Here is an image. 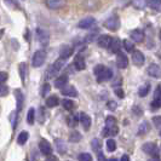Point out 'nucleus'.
Instances as JSON below:
<instances>
[{"mask_svg":"<svg viewBox=\"0 0 161 161\" xmlns=\"http://www.w3.org/2000/svg\"><path fill=\"white\" fill-rule=\"evenodd\" d=\"M93 73L96 75L97 81L98 82H104V81H109L113 78V72L110 68H105L103 64H97L93 69Z\"/></svg>","mask_w":161,"mask_h":161,"instance_id":"obj_1","label":"nucleus"},{"mask_svg":"<svg viewBox=\"0 0 161 161\" xmlns=\"http://www.w3.org/2000/svg\"><path fill=\"white\" fill-rule=\"evenodd\" d=\"M104 27L107 29L112 31V32H115L120 28V18L118 15H113V16L108 17L104 21Z\"/></svg>","mask_w":161,"mask_h":161,"instance_id":"obj_2","label":"nucleus"},{"mask_svg":"<svg viewBox=\"0 0 161 161\" xmlns=\"http://www.w3.org/2000/svg\"><path fill=\"white\" fill-rule=\"evenodd\" d=\"M46 61V51L44 50H38L34 55H33V59H32V64L34 68H39L41 65L45 63Z\"/></svg>","mask_w":161,"mask_h":161,"instance_id":"obj_3","label":"nucleus"},{"mask_svg":"<svg viewBox=\"0 0 161 161\" xmlns=\"http://www.w3.org/2000/svg\"><path fill=\"white\" fill-rule=\"evenodd\" d=\"M142 150L150 156H159V148H158V144L154 142H148V143L143 144Z\"/></svg>","mask_w":161,"mask_h":161,"instance_id":"obj_4","label":"nucleus"},{"mask_svg":"<svg viewBox=\"0 0 161 161\" xmlns=\"http://www.w3.org/2000/svg\"><path fill=\"white\" fill-rule=\"evenodd\" d=\"M161 108V84L158 85V87L154 92V99L152 102V109L153 110H158Z\"/></svg>","mask_w":161,"mask_h":161,"instance_id":"obj_5","label":"nucleus"},{"mask_svg":"<svg viewBox=\"0 0 161 161\" xmlns=\"http://www.w3.org/2000/svg\"><path fill=\"white\" fill-rule=\"evenodd\" d=\"M36 36H38V40L40 42L42 46H46L50 41V34L47 31L42 29V28H38L36 29Z\"/></svg>","mask_w":161,"mask_h":161,"instance_id":"obj_6","label":"nucleus"},{"mask_svg":"<svg viewBox=\"0 0 161 161\" xmlns=\"http://www.w3.org/2000/svg\"><path fill=\"white\" fill-rule=\"evenodd\" d=\"M116 65L120 69H126L129 67V58L124 52H118L116 53Z\"/></svg>","mask_w":161,"mask_h":161,"instance_id":"obj_7","label":"nucleus"},{"mask_svg":"<svg viewBox=\"0 0 161 161\" xmlns=\"http://www.w3.org/2000/svg\"><path fill=\"white\" fill-rule=\"evenodd\" d=\"M132 62H133V64L137 65V67H142V65L144 64L145 57L143 55V52H141L138 50H135L132 52Z\"/></svg>","mask_w":161,"mask_h":161,"instance_id":"obj_8","label":"nucleus"},{"mask_svg":"<svg viewBox=\"0 0 161 161\" xmlns=\"http://www.w3.org/2000/svg\"><path fill=\"white\" fill-rule=\"evenodd\" d=\"M112 41H113V38H112L110 35L105 34V35H101V36L97 39V44H98V46H99V47L109 48V47H110Z\"/></svg>","mask_w":161,"mask_h":161,"instance_id":"obj_9","label":"nucleus"},{"mask_svg":"<svg viewBox=\"0 0 161 161\" xmlns=\"http://www.w3.org/2000/svg\"><path fill=\"white\" fill-rule=\"evenodd\" d=\"M96 24V19L93 17H85L78 23V27L80 29H90Z\"/></svg>","mask_w":161,"mask_h":161,"instance_id":"obj_10","label":"nucleus"},{"mask_svg":"<svg viewBox=\"0 0 161 161\" xmlns=\"http://www.w3.org/2000/svg\"><path fill=\"white\" fill-rule=\"evenodd\" d=\"M67 5V0H46V6L51 10H59Z\"/></svg>","mask_w":161,"mask_h":161,"instance_id":"obj_11","label":"nucleus"},{"mask_svg":"<svg viewBox=\"0 0 161 161\" xmlns=\"http://www.w3.org/2000/svg\"><path fill=\"white\" fill-rule=\"evenodd\" d=\"M39 149H40L41 154H44V155H52V147L50 144V142L46 141V139H41L40 143H39Z\"/></svg>","mask_w":161,"mask_h":161,"instance_id":"obj_12","label":"nucleus"},{"mask_svg":"<svg viewBox=\"0 0 161 161\" xmlns=\"http://www.w3.org/2000/svg\"><path fill=\"white\" fill-rule=\"evenodd\" d=\"M148 74L150 75V76H153L155 79H159L161 78V67L158 64H155V63H152V64L148 67Z\"/></svg>","mask_w":161,"mask_h":161,"instance_id":"obj_13","label":"nucleus"},{"mask_svg":"<svg viewBox=\"0 0 161 161\" xmlns=\"http://www.w3.org/2000/svg\"><path fill=\"white\" fill-rule=\"evenodd\" d=\"M73 53H74V48L69 45H63L59 48V57L63 58V59H68Z\"/></svg>","mask_w":161,"mask_h":161,"instance_id":"obj_14","label":"nucleus"},{"mask_svg":"<svg viewBox=\"0 0 161 161\" xmlns=\"http://www.w3.org/2000/svg\"><path fill=\"white\" fill-rule=\"evenodd\" d=\"M130 38L135 41V42L141 44V42H143V40H144V33L142 32L141 29H135V31L131 32Z\"/></svg>","mask_w":161,"mask_h":161,"instance_id":"obj_15","label":"nucleus"},{"mask_svg":"<svg viewBox=\"0 0 161 161\" xmlns=\"http://www.w3.org/2000/svg\"><path fill=\"white\" fill-rule=\"evenodd\" d=\"M61 93L67 97H78V91L73 85H67L61 90Z\"/></svg>","mask_w":161,"mask_h":161,"instance_id":"obj_16","label":"nucleus"},{"mask_svg":"<svg viewBox=\"0 0 161 161\" xmlns=\"http://www.w3.org/2000/svg\"><path fill=\"white\" fill-rule=\"evenodd\" d=\"M91 118H90L89 114L86 113H80V124L82 125V127L85 131H89L91 127Z\"/></svg>","mask_w":161,"mask_h":161,"instance_id":"obj_17","label":"nucleus"},{"mask_svg":"<svg viewBox=\"0 0 161 161\" xmlns=\"http://www.w3.org/2000/svg\"><path fill=\"white\" fill-rule=\"evenodd\" d=\"M74 68L76 70H84L86 68V64H85V59L81 55H76V57L74 58Z\"/></svg>","mask_w":161,"mask_h":161,"instance_id":"obj_18","label":"nucleus"},{"mask_svg":"<svg viewBox=\"0 0 161 161\" xmlns=\"http://www.w3.org/2000/svg\"><path fill=\"white\" fill-rule=\"evenodd\" d=\"M15 95H16V103H17V112H21L24 104V96L21 90H15Z\"/></svg>","mask_w":161,"mask_h":161,"instance_id":"obj_19","label":"nucleus"},{"mask_svg":"<svg viewBox=\"0 0 161 161\" xmlns=\"http://www.w3.org/2000/svg\"><path fill=\"white\" fill-rule=\"evenodd\" d=\"M68 81H69L68 75H61V76H58L56 80H55V86H56L57 89L62 90L64 86L68 85Z\"/></svg>","mask_w":161,"mask_h":161,"instance_id":"obj_20","label":"nucleus"},{"mask_svg":"<svg viewBox=\"0 0 161 161\" xmlns=\"http://www.w3.org/2000/svg\"><path fill=\"white\" fill-rule=\"evenodd\" d=\"M119 132V127L115 126V127H104L102 131V136L103 137H110V136H116Z\"/></svg>","mask_w":161,"mask_h":161,"instance_id":"obj_21","label":"nucleus"},{"mask_svg":"<svg viewBox=\"0 0 161 161\" xmlns=\"http://www.w3.org/2000/svg\"><path fill=\"white\" fill-rule=\"evenodd\" d=\"M79 121H80V114H70L67 118V122H68V125L70 127H75Z\"/></svg>","mask_w":161,"mask_h":161,"instance_id":"obj_22","label":"nucleus"},{"mask_svg":"<svg viewBox=\"0 0 161 161\" xmlns=\"http://www.w3.org/2000/svg\"><path fill=\"white\" fill-rule=\"evenodd\" d=\"M55 143H56V148H57V152L59 154H65L67 153V143H65L63 139H61V138H58L55 141Z\"/></svg>","mask_w":161,"mask_h":161,"instance_id":"obj_23","label":"nucleus"},{"mask_svg":"<svg viewBox=\"0 0 161 161\" xmlns=\"http://www.w3.org/2000/svg\"><path fill=\"white\" fill-rule=\"evenodd\" d=\"M149 130H150V125H149V122L148 121H143L141 125H139V127H138V136H143L145 133H148L149 132Z\"/></svg>","mask_w":161,"mask_h":161,"instance_id":"obj_24","label":"nucleus"},{"mask_svg":"<svg viewBox=\"0 0 161 161\" xmlns=\"http://www.w3.org/2000/svg\"><path fill=\"white\" fill-rule=\"evenodd\" d=\"M120 48H121V45H120V40L118 39V38H113V41H112V44H110V52H113V53H118V52H120Z\"/></svg>","mask_w":161,"mask_h":161,"instance_id":"obj_25","label":"nucleus"},{"mask_svg":"<svg viewBox=\"0 0 161 161\" xmlns=\"http://www.w3.org/2000/svg\"><path fill=\"white\" fill-rule=\"evenodd\" d=\"M148 0H132V5L133 8L137 10H144L148 6Z\"/></svg>","mask_w":161,"mask_h":161,"instance_id":"obj_26","label":"nucleus"},{"mask_svg":"<svg viewBox=\"0 0 161 161\" xmlns=\"http://www.w3.org/2000/svg\"><path fill=\"white\" fill-rule=\"evenodd\" d=\"M58 104H59V98L57 96H50L46 99V105L48 108H55Z\"/></svg>","mask_w":161,"mask_h":161,"instance_id":"obj_27","label":"nucleus"},{"mask_svg":"<svg viewBox=\"0 0 161 161\" xmlns=\"http://www.w3.org/2000/svg\"><path fill=\"white\" fill-rule=\"evenodd\" d=\"M18 72H19V76H21V80L22 82H25V76H27V64L25 63H19L18 64Z\"/></svg>","mask_w":161,"mask_h":161,"instance_id":"obj_28","label":"nucleus"},{"mask_svg":"<svg viewBox=\"0 0 161 161\" xmlns=\"http://www.w3.org/2000/svg\"><path fill=\"white\" fill-rule=\"evenodd\" d=\"M28 138H29V133H28L27 131H22V132L18 135V137H17V143L19 145H24L25 142L28 141Z\"/></svg>","mask_w":161,"mask_h":161,"instance_id":"obj_29","label":"nucleus"},{"mask_svg":"<svg viewBox=\"0 0 161 161\" xmlns=\"http://www.w3.org/2000/svg\"><path fill=\"white\" fill-rule=\"evenodd\" d=\"M150 91V85L149 84H144L138 89V96L139 97H145Z\"/></svg>","mask_w":161,"mask_h":161,"instance_id":"obj_30","label":"nucleus"},{"mask_svg":"<svg viewBox=\"0 0 161 161\" xmlns=\"http://www.w3.org/2000/svg\"><path fill=\"white\" fill-rule=\"evenodd\" d=\"M122 46H124V48H125L127 52H133V51H135V44H133V41L124 40L122 41Z\"/></svg>","mask_w":161,"mask_h":161,"instance_id":"obj_31","label":"nucleus"},{"mask_svg":"<svg viewBox=\"0 0 161 161\" xmlns=\"http://www.w3.org/2000/svg\"><path fill=\"white\" fill-rule=\"evenodd\" d=\"M91 147H92V149L96 152V153H101V141L98 139V138H93L92 141H91Z\"/></svg>","mask_w":161,"mask_h":161,"instance_id":"obj_32","label":"nucleus"},{"mask_svg":"<svg viewBox=\"0 0 161 161\" xmlns=\"http://www.w3.org/2000/svg\"><path fill=\"white\" fill-rule=\"evenodd\" d=\"M62 105H63V108H64L65 110H73L74 108H75V103L70 101V99H63L62 101Z\"/></svg>","mask_w":161,"mask_h":161,"instance_id":"obj_33","label":"nucleus"},{"mask_svg":"<svg viewBox=\"0 0 161 161\" xmlns=\"http://www.w3.org/2000/svg\"><path fill=\"white\" fill-rule=\"evenodd\" d=\"M34 121H35V109H34V108H31V109L28 110V114H27V122H28L29 125H33Z\"/></svg>","mask_w":161,"mask_h":161,"instance_id":"obj_34","label":"nucleus"},{"mask_svg":"<svg viewBox=\"0 0 161 161\" xmlns=\"http://www.w3.org/2000/svg\"><path fill=\"white\" fill-rule=\"evenodd\" d=\"M118 126V121L114 116H108L105 119V127H115Z\"/></svg>","mask_w":161,"mask_h":161,"instance_id":"obj_35","label":"nucleus"},{"mask_svg":"<svg viewBox=\"0 0 161 161\" xmlns=\"http://www.w3.org/2000/svg\"><path fill=\"white\" fill-rule=\"evenodd\" d=\"M52 65H53V68L56 69L57 72H59V70H61V69L65 65V59H63V58H61V57H59V58H58V59H57L56 62H55Z\"/></svg>","mask_w":161,"mask_h":161,"instance_id":"obj_36","label":"nucleus"},{"mask_svg":"<svg viewBox=\"0 0 161 161\" xmlns=\"http://www.w3.org/2000/svg\"><path fill=\"white\" fill-rule=\"evenodd\" d=\"M57 74H58V72L53 68V65H50L47 68V70H46V78L47 79H53Z\"/></svg>","mask_w":161,"mask_h":161,"instance_id":"obj_37","label":"nucleus"},{"mask_svg":"<svg viewBox=\"0 0 161 161\" xmlns=\"http://www.w3.org/2000/svg\"><path fill=\"white\" fill-rule=\"evenodd\" d=\"M81 135L78 132V131H74V132H72L70 133V136H69V141L70 142H73V143H75V142H80L81 141Z\"/></svg>","mask_w":161,"mask_h":161,"instance_id":"obj_38","label":"nucleus"},{"mask_svg":"<svg viewBox=\"0 0 161 161\" xmlns=\"http://www.w3.org/2000/svg\"><path fill=\"white\" fill-rule=\"evenodd\" d=\"M149 5H150V8H153V10L161 12V1H159V0H150Z\"/></svg>","mask_w":161,"mask_h":161,"instance_id":"obj_39","label":"nucleus"},{"mask_svg":"<svg viewBox=\"0 0 161 161\" xmlns=\"http://www.w3.org/2000/svg\"><path fill=\"white\" fill-rule=\"evenodd\" d=\"M107 149H108V152H115V149H116V142L114 139H108L107 141Z\"/></svg>","mask_w":161,"mask_h":161,"instance_id":"obj_40","label":"nucleus"},{"mask_svg":"<svg viewBox=\"0 0 161 161\" xmlns=\"http://www.w3.org/2000/svg\"><path fill=\"white\" fill-rule=\"evenodd\" d=\"M78 159H79V161H92V156L89 153H81L79 154Z\"/></svg>","mask_w":161,"mask_h":161,"instance_id":"obj_41","label":"nucleus"},{"mask_svg":"<svg viewBox=\"0 0 161 161\" xmlns=\"http://www.w3.org/2000/svg\"><path fill=\"white\" fill-rule=\"evenodd\" d=\"M50 91H51V86H50V84H48V82L44 84V85H42V90H41V96L46 97Z\"/></svg>","mask_w":161,"mask_h":161,"instance_id":"obj_42","label":"nucleus"},{"mask_svg":"<svg viewBox=\"0 0 161 161\" xmlns=\"http://www.w3.org/2000/svg\"><path fill=\"white\" fill-rule=\"evenodd\" d=\"M17 118H18V115H17V112H12V113H11V115H10V120H11V124H12V129H14V130H15V127H16Z\"/></svg>","mask_w":161,"mask_h":161,"instance_id":"obj_43","label":"nucleus"},{"mask_svg":"<svg viewBox=\"0 0 161 161\" xmlns=\"http://www.w3.org/2000/svg\"><path fill=\"white\" fill-rule=\"evenodd\" d=\"M8 93V86H6L5 84H1V86H0V96L5 97Z\"/></svg>","mask_w":161,"mask_h":161,"instance_id":"obj_44","label":"nucleus"},{"mask_svg":"<svg viewBox=\"0 0 161 161\" xmlns=\"http://www.w3.org/2000/svg\"><path fill=\"white\" fill-rule=\"evenodd\" d=\"M107 108H108L109 110L114 112V110L118 108V104H116V102H115V101H108V102H107Z\"/></svg>","mask_w":161,"mask_h":161,"instance_id":"obj_45","label":"nucleus"},{"mask_svg":"<svg viewBox=\"0 0 161 161\" xmlns=\"http://www.w3.org/2000/svg\"><path fill=\"white\" fill-rule=\"evenodd\" d=\"M114 92H115V95L119 97V98H124V97H125V92L122 91L121 87H115V89H114Z\"/></svg>","mask_w":161,"mask_h":161,"instance_id":"obj_46","label":"nucleus"},{"mask_svg":"<svg viewBox=\"0 0 161 161\" xmlns=\"http://www.w3.org/2000/svg\"><path fill=\"white\" fill-rule=\"evenodd\" d=\"M153 122L154 125H155V127L161 129V116H155V118H153Z\"/></svg>","mask_w":161,"mask_h":161,"instance_id":"obj_47","label":"nucleus"},{"mask_svg":"<svg viewBox=\"0 0 161 161\" xmlns=\"http://www.w3.org/2000/svg\"><path fill=\"white\" fill-rule=\"evenodd\" d=\"M8 74L6 72L0 73V82H1V84H5V81L8 80Z\"/></svg>","mask_w":161,"mask_h":161,"instance_id":"obj_48","label":"nucleus"},{"mask_svg":"<svg viewBox=\"0 0 161 161\" xmlns=\"http://www.w3.org/2000/svg\"><path fill=\"white\" fill-rule=\"evenodd\" d=\"M45 161H58V158L55 156V155H48Z\"/></svg>","mask_w":161,"mask_h":161,"instance_id":"obj_49","label":"nucleus"},{"mask_svg":"<svg viewBox=\"0 0 161 161\" xmlns=\"http://www.w3.org/2000/svg\"><path fill=\"white\" fill-rule=\"evenodd\" d=\"M120 161H130V156L125 154V155H122V156H121V160Z\"/></svg>","mask_w":161,"mask_h":161,"instance_id":"obj_50","label":"nucleus"},{"mask_svg":"<svg viewBox=\"0 0 161 161\" xmlns=\"http://www.w3.org/2000/svg\"><path fill=\"white\" fill-rule=\"evenodd\" d=\"M148 161H161V160H160V158H159V156H152Z\"/></svg>","mask_w":161,"mask_h":161,"instance_id":"obj_51","label":"nucleus"},{"mask_svg":"<svg viewBox=\"0 0 161 161\" xmlns=\"http://www.w3.org/2000/svg\"><path fill=\"white\" fill-rule=\"evenodd\" d=\"M39 112H40L41 122H44V108H40V109H39Z\"/></svg>","mask_w":161,"mask_h":161,"instance_id":"obj_52","label":"nucleus"},{"mask_svg":"<svg viewBox=\"0 0 161 161\" xmlns=\"http://www.w3.org/2000/svg\"><path fill=\"white\" fill-rule=\"evenodd\" d=\"M29 36H31V33H29V31H28V32H27V34H25V40L28 41V42L31 41V38H29Z\"/></svg>","mask_w":161,"mask_h":161,"instance_id":"obj_53","label":"nucleus"},{"mask_svg":"<svg viewBox=\"0 0 161 161\" xmlns=\"http://www.w3.org/2000/svg\"><path fill=\"white\" fill-rule=\"evenodd\" d=\"M107 161H119L118 159H115V158H110V159H108Z\"/></svg>","mask_w":161,"mask_h":161,"instance_id":"obj_54","label":"nucleus"},{"mask_svg":"<svg viewBox=\"0 0 161 161\" xmlns=\"http://www.w3.org/2000/svg\"><path fill=\"white\" fill-rule=\"evenodd\" d=\"M160 39H161V31H160Z\"/></svg>","mask_w":161,"mask_h":161,"instance_id":"obj_55","label":"nucleus"},{"mask_svg":"<svg viewBox=\"0 0 161 161\" xmlns=\"http://www.w3.org/2000/svg\"><path fill=\"white\" fill-rule=\"evenodd\" d=\"M160 137H161V131H160Z\"/></svg>","mask_w":161,"mask_h":161,"instance_id":"obj_56","label":"nucleus"},{"mask_svg":"<svg viewBox=\"0 0 161 161\" xmlns=\"http://www.w3.org/2000/svg\"><path fill=\"white\" fill-rule=\"evenodd\" d=\"M159 1H161V0H159Z\"/></svg>","mask_w":161,"mask_h":161,"instance_id":"obj_57","label":"nucleus"}]
</instances>
